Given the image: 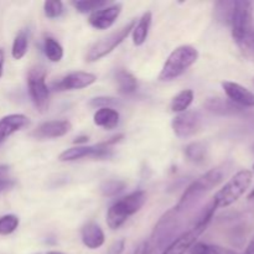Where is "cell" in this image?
I'll use <instances>...</instances> for the list:
<instances>
[{"instance_id": "obj_1", "label": "cell", "mask_w": 254, "mask_h": 254, "mask_svg": "<svg viewBox=\"0 0 254 254\" xmlns=\"http://www.w3.org/2000/svg\"><path fill=\"white\" fill-rule=\"evenodd\" d=\"M223 180V171L220 168L212 169V170L207 171L206 174H203L202 176H200L198 179H196L195 181L190 184L188 186L185 191H184L183 196L179 200L178 205L175 206V210L179 213H184L188 210L192 208L201 198L203 197V195L208 192V191L212 190L213 188L218 185L221 181Z\"/></svg>"}, {"instance_id": "obj_2", "label": "cell", "mask_w": 254, "mask_h": 254, "mask_svg": "<svg viewBox=\"0 0 254 254\" xmlns=\"http://www.w3.org/2000/svg\"><path fill=\"white\" fill-rule=\"evenodd\" d=\"M146 202V192L143 190L134 191L130 195L121 198L109 207L107 212V225L111 230H118L129 217L141 210Z\"/></svg>"}, {"instance_id": "obj_3", "label": "cell", "mask_w": 254, "mask_h": 254, "mask_svg": "<svg viewBox=\"0 0 254 254\" xmlns=\"http://www.w3.org/2000/svg\"><path fill=\"white\" fill-rule=\"evenodd\" d=\"M198 60V51L190 45H181L176 47L164 64L159 74V79L163 82L173 81L185 73Z\"/></svg>"}, {"instance_id": "obj_4", "label": "cell", "mask_w": 254, "mask_h": 254, "mask_svg": "<svg viewBox=\"0 0 254 254\" xmlns=\"http://www.w3.org/2000/svg\"><path fill=\"white\" fill-rule=\"evenodd\" d=\"M180 216L181 213L175 208H171L159 218L151 235L150 245L154 251L155 248L164 251L176 237H179L178 233L181 228Z\"/></svg>"}, {"instance_id": "obj_5", "label": "cell", "mask_w": 254, "mask_h": 254, "mask_svg": "<svg viewBox=\"0 0 254 254\" xmlns=\"http://www.w3.org/2000/svg\"><path fill=\"white\" fill-rule=\"evenodd\" d=\"M252 179L253 173L251 170H241L235 174L212 198L217 208L228 207L240 200L252 184Z\"/></svg>"}, {"instance_id": "obj_6", "label": "cell", "mask_w": 254, "mask_h": 254, "mask_svg": "<svg viewBox=\"0 0 254 254\" xmlns=\"http://www.w3.org/2000/svg\"><path fill=\"white\" fill-rule=\"evenodd\" d=\"M230 25L232 26L233 39L237 42V45H241L254 29L252 2L245 1V0L233 1Z\"/></svg>"}, {"instance_id": "obj_7", "label": "cell", "mask_w": 254, "mask_h": 254, "mask_svg": "<svg viewBox=\"0 0 254 254\" xmlns=\"http://www.w3.org/2000/svg\"><path fill=\"white\" fill-rule=\"evenodd\" d=\"M123 139V135L113 136L109 140L103 143L94 144V145H77L73 148H69L67 150L62 151L59 156L60 161H74L83 158H94V159H104L112 155L111 146L119 143Z\"/></svg>"}, {"instance_id": "obj_8", "label": "cell", "mask_w": 254, "mask_h": 254, "mask_svg": "<svg viewBox=\"0 0 254 254\" xmlns=\"http://www.w3.org/2000/svg\"><path fill=\"white\" fill-rule=\"evenodd\" d=\"M136 20H130L128 24H126L124 26H122L121 29L116 30L114 32L109 34L108 36L103 37L99 41H97L96 44H93V46L88 50L87 52V61L88 62H96L98 60L103 59L104 56H107L108 54H111L116 47H118L124 40L128 37V35L133 31V29L135 27Z\"/></svg>"}, {"instance_id": "obj_9", "label": "cell", "mask_w": 254, "mask_h": 254, "mask_svg": "<svg viewBox=\"0 0 254 254\" xmlns=\"http://www.w3.org/2000/svg\"><path fill=\"white\" fill-rule=\"evenodd\" d=\"M27 88L32 103L40 112H46L49 108L50 91L46 84V72L41 67L30 69L27 74Z\"/></svg>"}, {"instance_id": "obj_10", "label": "cell", "mask_w": 254, "mask_h": 254, "mask_svg": "<svg viewBox=\"0 0 254 254\" xmlns=\"http://www.w3.org/2000/svg\"><path fill=\"white\" fill-rule=\"evenodd\" d=\"M202 117L198 112L186 111L178 114L171 122V128L178 138H189L197 133L201 128Z\"/></svg>"}, {"instance_id": "obj_11", "label": "cell", "mask_w": 254, "mask_h": 254, "mask_svg": "<svg viewBox=\"0 0 254 254\" xmlns=\"http://www.w3.org/2000/svg\"><path fill=\"white\" fill-rule=\"evenodd\" d=\"M205 228L196 227L192 226L189 231H185L179 237H176L165 250L161 252V254H185L186 252L192 248L195 243H197L198 237L205 232Z\"/></svg>"}, {"instance_id": "obj_12", "label": "cell", "mask_w": 254, "mask_h": 254, "mask_svg": "<svg viewBox=\"0 0 254 254\" xmlns=\"http://www.w3.org/2000/svg\"><path fill=\"white\" fill-rule=\"evenodd\" d=\"M122 12V4L117 2V4L107 5V6L101 7V9L96 10L92 14H89L88 22L92 27L98 30H107L116 22L118 16Z\"/></svg>"}, {"instance_id": "obj_13", "label": "cell", "mask_w": 254, "mask_h": 254, "mask_svg": "<svg viewBox=\"0 0 254 254\" xmlns=\"http://www.w3.org/2000/svg\"><path fill=\"white\" fill-rule=\"evenodd\" d=\"M222 88L232 103L241 108H254V93L245 86L236 82H222Z\"/></svg>"}, {"instance_id": "obj_14", "label": "cell", "mask_w": 254, "mask_h": 254, "mask_svg": "<svg viewBox=\"0 0 254 254\" xmlns=\"http://www.w3.org/2000/svg\"><path fill=\"white\" fill-rule=\"evenodd\" d=\"M97 81V76L89 72L76 71L64 76L61 81L54 84L59 91H71V89H82L92 86Z\"/></svg>"}, {"instance_id": "obj_15", "label": "cell", "mask_w": 254, "mask_h": 254, "mask_svg": "<svg viewBox=\"0 0 254 254\" xmlns=\"http://www.w3.org/2000/svg\"><path fill=\"white\" fill-rule=\"evenodd\" d=\"M72 128V124L66 119H61V121H49L45 123L40 124L31 135L36 139H54V138H61V136L66 135Z\"/></svg>"}, {"instance_id": "obj_16", "label": "cell", "mask_w": 254, "mask_h": 254, "mask_svg": "<svg viewBox=\"0 0 254 254\" xmlns=\"http://www.w3.org/2000/svg\"><path fill=\"white\" fill-rule=\"evenodd\" d=\"M29 124V118L24 114H9L0 119V143L6 140L10 135Z\"/></svg>"}, {"instance_id": "obj_17", "label": "cell", "mask_w": 254, "mask_h": 254, "mask_svg": "<svg viewBox=\"0 0 254 254\" xmlns=\"http://www.w3.org/2000/svg\"><path fill=\"white\" fill-rule=\"evenodd\" d=\"M81 238L83 245L89 250L101 248L104 245V241H106L102 228L94 222H88L82 227Z\"/></svg>"}, {"instance_id": "obj_18", "label": "cell", "mask_w": 254, "mask_h": 254, "mask_svg": "<svg viewBox=\"0 0 254 254\" xmlns=\"http://www.w3.org/2000/svg\"><path fill=\"white\" fill-rule=\"evenodd\" d=\"M205 107L211 113L218 114V116H235L242 112V108L236 106L230 99H223L217 97V98H208L205 102Z\"/></svg>"}, {"instance_id": "obj_19", "label": "cell", "mask_w": 254, "mask_h": 254, "mask_svg": "<svg viewBox=\"0 0 254 254\" xmlns=\"http://www.w3.org/2000/svg\"><path fill=\"white\" fill-rule=\"evenodd\" d=\"M119 113L114 108H99L93 116V122L97 127L112 130L119 124Z\"/></svg>"}, {"instance_id": "obj_20", "label": "cell", "mask_w": 254, "mask_h": 254, "mask_svg": "<svg viewBox=\"0 0 254 254\" xmlns=\"http://www.w3.org/2000/svg\"><path fill=\"white\" fill-rule=\"evenodd\" d=\"M151 20H153L151 12H144L143 16L140 17L138 24H136L135 27L133 29V44L135 45V46H141V45L146 41L149 35V30H150L151 26Z\"/></svg>"}, {"instance_id": "obj_21", "label": "cell", "mask_w": 254, "mask_h": 254, "mask_svg": "<svg viewBox=\"0 0 254 254\" xmlns=\"http://www.w3.org/2000/svg\"><path fill=\"white\" fill-rule=\"evenodd\" d=\"M118 91L123 94H131L138 88V81L135 76L127 69H119L116 74Z\"/></svg>"}, {"instance_id": "obj_22", "label": "cell", "mask_w": 254, "mask_h": 254, "mask_svg": "<svg viewBox=\"0 0 254 254\" xmlns=\"http://www.w3.org/2000/svg\"><path fill=\"white\" fill-rule=\"evenodd\" d=\"M193 101V91L191 89H184L180 93L176 94L173 98L170 104V108L174 113H184L189 109Z\"/></svg>"}, {"instance_id": "obj_23", "label": "cell", "mask_w": 254, "mask_h": 254, "mask_svg": "<svg viewBox=\"0 0 254 254\" xmlns=\"http://www.w3.org/2000/svg\"><path fill=\"white\" fill-rule=\"evenodd\" d=\"M44 52L51 62H60L64 57V49L61 44L54 37H46L44 42Z\"/></svg>"}, {"instance_id": "obj_24", "label": "cell", "mask_w": 254, "mask_h": 254, "mask_svg": "<svg viewBox=\"0 0 254 254\" xmlns=\"http://www.w3.org/2000/svg\"><path fill=\"white\" fill-rule=\"evenodd\" d=\"M27 46H29V35L25 30H21L19 34L15 36L12 42L11 55L15 60H21L26 55Z\"/></svg>"}, {"instance_id": "obj_25", "label": "cell", "mask_w": 254, "mask_h": 254, "mask_svg": "<svg viewBox=\"0 0 254 254\" xmlns=\"http://www.w3.org/2000/svg\"><path fill=\"white\" fill-rule=\"evenodd\" d=\"M216 210H217V206H216L215 201L212 200L201 210L200 215L197 216V220L195 221L193 226H196V227H202L206 230L208 227V225H210L211 221H212Z\"/></svg>"}, {"instance_id": "obj_26", "label": "cell", "mask_w": 254, "mask_h": 254, "mask_svg": "<svg viewBox=\"0 0 254 254\" xmlns=\"http://www.w3.org/2000/svg\"><path fill=\"white\" fill-rule=\"evenodd\" d=\"M72 5L77 9V11L82 12V14H87V12H93L96 10L101 9L108 5V1L106 0H78V1H72Z\"/></svg>"}, {"instance_id": "obj_27", "label": "cell", "mask_w": 254, "mask_h": 254, "mask_svg": "<svg viewBox=\"0 0 254 254\" xmlns=\"http://www.w3.org/2000/svg\"><path fill=\"white\" fill-rule=\"evenodd\" d=\"M185 155L188 156L189 160L193 161V163H201L206 158L205 145L202 143H200V141L189 144L185 148Z\"/></svg>"}, {"instance_id": "obj_28", "label": "cell", "mask_w": 254, "mask_h": 254, "mask_svg": "<svg viewBox=\"0 0 254 254\" xmlns=\"http://www.w3.org/2000/svg\"><path fill=\"white\" fill-rule=\"evenodd\" d=\"M19 217L15 215H5L0 217V235H11L19 227Z\"/></svg>"}, {"instance_id": "obj_29", "label": "cell", "mask_w": 254, "mask_h": 254, "mask_svg": "<svg viewBox=\"0 0 254 254\" xmlns=\"http://www.w3.org/2000/svg\"><path fill=\"white\" fill-rule=\"evenodd\" d=\"M233 10V1H221L216 4L215 12L216 17L218 21L223 22V24H230L231 16H232Z\"/></svg>"}, {"instance_id": "obj_30", "label": "cell", "mask_w": 254, "mask_h": 254, "mask_svg": "<svg viewBox=\"0 0 254 254\" xmlns=\"http://www.w3.org/2000/svg\"><path fill=\"white\" fill-rule=\"evenodd\" d=\"M126 189V183L121 180H107L101 185V192L103 196L112 197V196L118 195L119 192Z\"/></svg>"}, {"instance_id": "obj_31", "label": "cell", "mask_w": 254, "mask_h": 254, "mask_svg": "<svg viewBox=\"0 0 254 254\" xmlns=\"http://www.w3.org/2000/svg\"><path fill=\"white\" fill-rule=\"evenodd\" d=\"M44 11L49 19H55L59 17L64 12V4L60 0L55 1H45L44 2Z\"/></svg>"}, {"instance_id": "obj_32", "label": "cell", "mask_w": 254, "mask_h": 254, "mask_svg": "<svg viewBox=\"0 0 254 254\" xmlns=\"http://www.w3.org/2000/svg\"><path fill=\"white\" fill-rule=\"evenodd\" d=\"M118 99L112 98V97H97L91 99L89 106L96 107V108H113L114 106H118Z\"/></svg>"}, {"instance_id": "obj_33", "label": "cell", "mask_w": 254, "mask_h": 254, "mask_svg": "<svg viewBox=\"0 0 254 254\" xmlns=\"http://www.w3.org/2000/svg\"><path fill=\"white\" fill-rule=\"evenodd\" d=\"M238 46L241 47V50H242L248 57L254 59V29L252 30V32L243 40L242 44L238 45Z\"/></svg>"}, {"instance_id": "obj_34", "label": "cell", "mask_w": 254, "mask_h": 254, "mask_svg": "<svg viewBox=\"0 0 254 254\" xmlns=\"http://www.w3.org/2000/svg\"><path fill=\"white\" fill-rule=\"evenodd\" d=\"M190 254H216L215 246L206 245V243L202 242L195 243L190 250Z\"/></svg>"}, {"instance_id": "obj_35", "label": "cell", "mask_w": 254, "mask_h": 254, "mask_svg": "<svg viewBox=\"0 0 254 254\" xmlns=\"http://www.w3.org/2000/svg\"><path fill=\"white\" fill-rule=\"evenodd\" d=\"M124 250H126V241L118 240L112 243L111 247L108 248L107 254H122L124 252Z\"/></svg>"}, {"instance_id": "obj_36", "label": "cell", "mask_w": 254, "mask_h": 254, "mask_svg": "<svg viewBox=\"0 0 254 254\" xmlns=\"http://www.w3.org/2000/svg\"><path fill=\"white\" fill-rule=\"evenodd\" d=\"M133 254H154V250L149 241H144L135 248Z\"/></svg>"}, {"instance_id": "obj_37", "label": "cell", "mask_w": 254, "mask_h": 254, "mask_svg": "<svg viewBox=\"0 0 254 254\" xmlns=\"http://www.w3.org/2000/svg\"><path fill=\"white\" fill-rule=\"evenodd\" d=\"M14 185H15V183L12 180H10V179L0 181V193L4 192V191L10 190V189H12L14 188Z\"/></svg>"}, {"instance_id": "obj_38", "label": "cell", "mask_w": 254, "mask_h": 254, "mask_svg": "<svg viewBox=\"0 0 254 254\" xmlns=\"http://www.w3.org/2000/svg\"><path fill=\"white\" fill-rule=\"evenodd\" d=\"M9 165H0V181L6 180L7 175H9Z\"/></svg>"}, {"instance_id": "obj_39", "label": "cell", "mask_w": 254, "mask_h": 254, "mask_svg": "<svg viewBox=\"0 0 254 254\" xmlns=\"http://www.w3.org/2000/svg\"><path fill=\"white\" fill-rule=\"evenodd\" d=\"M4 60H5V55L2 49H0V78L2 76V71H4Z\"/></svg>"}, {"instance_id": "obj_40", "label": "cell", "mask_w": 254, "mask_h": 254, "mask_svg": "<svg viewBox=\"0 0 254 254\" xmlns=\"http://www.w3.org/2000/svg\"><path fill=\"white\" fill-rule=\"evenodd\" d=\"M245 254H254V237L251 240V242L248 243Z\"/></svg>"}, {"instance_id": "obj_41", "label": "cell", "mask_w": 254, "mask_h": 254, "mask_svg": "<svg viewBox=\"0 0 254 254\" xmlns=\"http://www.w3.org/2000/svg\"><path fill=\"white\" fill-rule=\"evenodd\" d=\"M87 140H88V138H87V136H81V138L76 139V140H74V143H76V144H81V143H86Z\"/></svg>"}, {"instance_id": "obj_42", "label": "cell", "mask_w": 254, "mask_h": 254, "mask_svg": "<svg viewBox=\"0 0 254 254\" xmlns=\"http://www.w3.org/2000/svg\"><path fill=\"white\" fill-rule=\"evenodd\" d=\"M248 198H250V200H254V189H253L252 192H251L250 195H248Z\"/></svg>"}, {"instance_id": "obj_43", "label": "cell", "mask_w": 254, "mask_h": 254, "mask_svg": "<svg viewBox=\"0 0 254 254\" xmlns=\"http://www.w3.org/2000/svg\"><path fill=\"white\" fill-rule=\"evenodd\" d=\"M47 254H64V253H61V252H56V251H52V252H49Z\"/></svg>"}]
</instances>
